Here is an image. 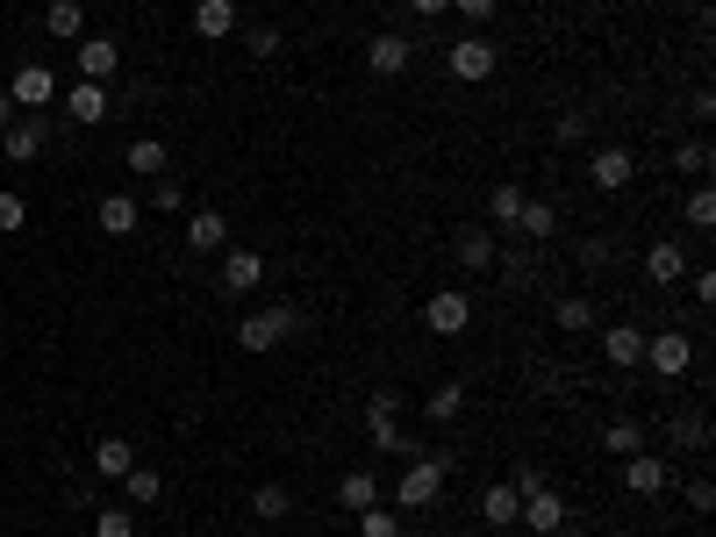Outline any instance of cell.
<instances>
[{
  "label": "cell",
  "instance_id": "33",
  "mask_svg": "<svg viewBox=\"0 0 716 537\" xmlns=\"http://www.w3.org/2000/svg\"><path fill=\"white\" fill-rule=\"evenodd\" d=\"M674 173H688V179H709V144H703V136H688V144L674 151Z\"/></svg>",
  "mask_w": 716,
  "mask_h": 537
},
{
  "label": "cell",
  "instance_id": "7",
  "mask_svg": "<svg viewBox=\"0 0 716 537\" xmlns=\"http://www.w3.org/2000/svg\"><path fill=\"white\" fill-rule=\"evenodd\" d=\"M115 107H122V101H115L101 80H80V86L65 94V122H72V130H94V122H108Z\"/></svg>",
  "mask_w": 716,
  "mask_h": 537
},
{
  "label": "cell",
  "instance_id": "44",
  "mask_svg": "<svg viewBox=\"0 0 716 537\" xmlns=\"http://www.w3.org/2000/svg\"><path fill=\"white\" fill-rule=\"evenodd\" d=\"M681 502H688V509H695V516H703V509H709V502H716V487H709V481H688V487H681Z\"/></svg>",
  "mask_w": 716,
  "mask_h": 537
},
{
  "label": "cell",
  "instance_id": "42",
  "mask_svg": "<svg viewBox=\"0 0 716 537\" xmlns=\"http://www.w3.org/2000/svg\"><path fill=\"white\" fill-rule=\"evenodd\" d=\"M452 8H459L466 22H495V14H501V0H452Z\"/></svg>",
  "mask_w": 716,
  "mask_h": 537
},
{
  "label": "cell",
  "instance_id": "40",
  "mask_svg": "<svg viewBox=\"0 0 716 537\" xmlns=\"http://www.w3.org/2000/svg\"><path fill=\"white\" fill-rule=\"evenodd\" d=\"M14 229H29V202L22 194H0V237H14Z\"/></svg>",
  "mask_w": 716,
  "mask_h": 537
},
{
  "label": "cell",
  "instance_id": "8",
  "mask_svg": "<svg viewBox=\"0 0 716 537\" xmlns=\"http://www.w3.org/2000/svg\"><path fill=\"white\" fill-rule=\"evenodd\" d=\"M588 179H595L602 194H623V187L637 179V158H631L623 144H609V151H595V158H588Z\"/></svg>",
  "mask_w": 716,
  "mask_h": 537
},
{
  "label": "cell",
  "instance_id": "12",
  "mask_svg": "<svg viewBox=\"0 0 716 537\" xmlns=\"http://www.w3.org/2000/svg\"><path fill=\"white\" fill-rule=\"evenodd\" d=\"M0 158H8V165H37L43 158V122H22V115H14L8 130H0Z\"/></svg>",
  "mask_w": 716,
  "mask_h": 537
},
{
  "label": "cell",
  "instance_id": "47",
  "mask_svg": "<svg viewBox=\"0 0 716 537\" xmlns=\"http://www.w3.org/2000/svg\"><path fill=\"white\" fill-rule=\"evenodd\" d=\"M408 8H416V14H423V22H430V14H445V8H452V0H408Z\"/></svg>",
  "mask_w": 716,
  "mask_h": 537
},
{
  "label": "cell",
  "instance_id": "17",
  "mask_svg": "<svg viewBox=\"0 0 716 537\" xmlns=\"http://www.w3.org/2000/svg\"><path fill=\"white\" fill-rule=\"evenodd\" d=\"M194 37H208V43L237 37V0H194Z\"/></svg>",
  "mask_w": 716,
  "mask_h": 537
},
{
  "label": "cell",
  "instance_id": "1",
  "mask_svg": "<svg viewBox=\"0 0 716 537\" xmlns=\"http://www.w3.org/2000/svg\"><path fill=\"white\" fill-rule=\"evenodd\" d=\"M452 466H459L452 452H416V458H408V473H402V487H394V502H402V509H437Z\"/></svg>",
  "mask_w": 716,
  "mask_h": 537
},
{
  "label": "cell",
  "instance_id": "30",
  "mask_svg": "<svg viewBox=\"0 0 716 537\" xmlns=\"http://www.w3.org/2000/svg\"><path fill=\"white\" fill-rule=\"evenodd\" d=\"M287 509H294V495H287L280 481H266V487H258V495H251V516H258V524H280Z\"/></svg>",
  "mask_w": 716,
  "mask_h": 537
},
{
  "label": "cell",
  "instance_id": "35",
  "mask_svg": "<svg viewBox=\"0 0 716 537\" xmlns=\"http://www.w3.org/2000/svg\"><path fill=\"white\" fill-rule=\"evenodd\" d=\"M187 208V187L179 179H151V215H179Z\"/></svg>",
  "mask_w": 716,
  "mask_h": 537
},
{
  "label": "cell",
  "instance_id": "25",
  "mask_svg": "<svg viewBox=\"0 0 716 537\" xmlns=\"http://www.w3.org/2000/svg\"><path fill=\"white\" fill-rule=\"evenodd\" d=\"M94 215H101V229H108V237H129V229L144 223V208H136L129 194H101V208H94Z\"/></svg>",
  "mask_w": 716,
  "mask_h": 537
},
{
  "label": "cell",
  "instance_id": "39",
  "mask_svg": "<svg viewBox=\"0 0 716 537\" xmlns=\"http://www.w3.org/2000/svg\"><path fill=\"white\" fill-rule=\"evenodd\" d=\"M681 215H688V229H716V194H709V187H695Z\"/></svg>",
  "mask_w": 716,
  "mask_h": 537
},
{
  "label": "cell",
  "instance_id": "19",
  "mask_svg": "<svg viewBox=\"0 0 716 537\" xmlns=\"http://www.w3.org/2000/svg\"><path fill=\"white\" fill-rule=\"evenodd\" d=\"M495 229H459V244H452V258H459L466 272H495Z\"/></svg>",
  "mask_w": 716,
  "mask_h": 537
},
{
  "label": "cell",
  "instance_id": "22",
  "mask_svg": "<svg viewBox=\"0 0 716 537\" xmlns=\"http://www.w3.org/2000/svg\"><path fill=\"white\" fill-rule=\"evenodd\" d=\"M122 165H129L136 179H165V165H173V158H165V144H158V136H136V144L122 151Z\"/></svg>",
  "mask_w": 716,
  "mask_h": 537
},
{
  "label": "cell",
  "instance_id": "32",
  "mask_svg": "<svg viewBox=\"0 0 716 537\" xmlns=\"http://www.w3.org/2000/svg\"><path fill=\"white\" fill-rule=\"evenodd\" d=\"M94 537H136V516L122 509V502H101L94 509Z\"/></svg>",
  "mask_w": 716,
  "mask_h": 537
},
{
  "label": "cell",
  "instance_id": "18",
  "mask_svg": "<svg viewBox=\"0 0 716 537\" xmlns=\"http://www.w3.org/2000/svg\"><path fill=\"white\" fill-rule=\"evenodd\" d=\"M258 280H266V258L258 251H230L222 258V295H258Z\"/></svg>",
  "mask_w": 716,
  "mask_h": 537
},
{
  "label": "cell",
  "instance_id": "16",
  "mask_svg": "<svg viewBox=\"0 0 716 537\" xmlns=\"http://www.w3.org/2000/svg\"><path fill=\"white\" fill-rule=\"evenodd\" d=\"M115 65H122V43L115 37H86L80 43V80H101V86H108Z\"/></svg>",
  "mask_w": 716,
  "mask_h": 537
},
{
  "label": "cell",
  "instance_id": "31",
  "mask_svg": "<svg viewBox=\"0 0 716 537\" xmlns=\"http://www.w3.org/2000/svg\"><path fill=\"white\" fill-rule=\"evenodd\" d=\"M459 409H466V388H459V380H445V388H430V402H423V416H430V423H452V416H459Z\"/></svg>",
  "mask_w": 716,
  "mask_h": 537
},
{
  "label": "cell",
  "instance_id": "26",
  "mask_svg": "<svg viewBox=\"0 0 716 537\" xmlns=\"http://www.w3.org/2000/svg\"><path fill=\"white\" fill-rule=\"evenodd\" d=\"M43 29H51L58 43H72L86 29V8H80V0H51V8H43Z\"/></svg>",
  "mask_w": 716,
  "mask_h": 537
},
{
  "label": "cell",
  "instance_id": "21",
  "mask_svg": "<svg viewBox=\"0 0 716 537\" xmlns=\"http://www.w3.org/2000/svg\"><path fill=\"white\" fill-rule=\"evenodd\" d=\"M187 244L194 251H222V244H230V215H216V208L187 215Z\"/></svg>",
  "mask_w": 716,
  "mask_h": 537
},
{
  "label": "cell",
  "instance_id": "6",
  "mask_svg": "<svg viewBox=\"0 0 716 537\" xmlns=\"http://www.w3.org/2000/svg\"><path fill=\"white\" fill-rule=\"evenodd\" d=\"M423 322H430L437 337H466L474 330V301H466L459 287H437V295L423 301Z\"/></svg>",
  "mask_w": 716,
  "mask_h": 537
},
{
  "label": "cell",
  "instance_id": "14",
  "mask_svg": "<svg viewBox=\"0 0 716 537\" xmlns=\"http://www.w3.org/2000/svg\"><path fill=\"white\" fill-rule=\"evenodd\" d=\"M645 280H652V287H674V280H688V251H681L674 237H660V244L645 251Z\"/></svg>",
  "mask_w": 716,
  "mask_h": 537
},
{
  "label": "cell",
  "instance_id": "37",
  "mask_svg": "<svg viewBox=\"0 0 716 537\" xmlns=\"http://www.w3.org/2000/svg\"><path fill=\"white\" fill-rule=\"evenodd\" d=\"M280 29H272V22H258V29H243V51H251V58H280Z\"/></svg>",
  "mask_w": 716,
  "mask_h": 537
},
{
  "label": "cell",
  "instance_id": "46",
  "mask_svg": "<svg viewBox=\"0 0 716 537\" xmlns=\"http://www.w3.org/2000/svg\"><path fill=\"white\" fill-rule=\"evenodd\" d=\"M588 136V115H559V144H581Z\"/></svg>",
  "mask_w": 716,
  "mask_h": 537
},
{
  "label": "cell",
  "instance_id": "43",
  "mask_svg": "<svg viewBox=\"0 0 716 537\" xmlns=\"http://www.w3.org/2000/svg\"><path fill=\"white\" fill-rule=\"evenodd\" d=\"M609 251H616L609 237H588V244H581V266H588V272H595V266H609Z\"/></svg>",
  "mask_w": 716,
  "mask_h": 537
},
{
  "label": "cell",
  "instance_id": "41",
  "mask_svg": "<svg viewBox=\"0 0 716 537\" xmlns=\"http://www.w3.org/2000/svg\"><path fill=\"white\" fill-rule=\"evenodd\" d=\"M674 437H681V444H695V452H703V444H709V416H681V423H674Z\"/></svg>",
  "mask_w": 716,
  "mask_h": 537
},
{
  "label": "cell",
  "instance_id": "15",
  "mask_svg": "<svg viewBox=\"0 0 716 537\" xmlns=\"http://www.w3.org/2000/svg\"><path fill=\"white\" fill-rule=\"evenodd\" d=\"M602 359L616 365V373H631V365L645 359V330H637V322H616V330H602Z\"/></svg>",
  "mask_w": 716,
  "mask_h": 537
},
{
  "label": "cell",
  "instance_id": "13",
  "mask_svg": "<svg viewBox=\"0 0 716 537\" xmlns=\"http://www.w3.org/2000/svg\"><path fill=\"white\" fill-rule=\"evenodd\" d=\"M516 524H530L538 537H559V524H567V502H559V487H538V495H523V516Z\"/></svg>",
  "mask_w": 716,
  "mask_h": 537
},
{
  "label": "cell",
  "instance_id": "28",
  "mask_svg": "<svg viewBox=\"0 0 716 537\" xmlns=\"http://www.w3.org/2000/svg\"><path fill=\"white\" fill-rule=\"evenodd\" d=\"M338 502H344L352 516H359V509H373V502H380V481H373L365 466H359V473H344V481H338Z\"/></svg>",
  "mask_w": 716,
  "mask_h": 537
},
{
  "label": "cell",
  "instance_id": "20",
  "mask_svg": "<svg viewBox=\"0 0 716 537\" xmlns=\"http://www.w3.org/2000/svg\"><path fill=\"white\" fill-rule=\"evenodd\" d=\"M509 237H523V244H552V237H559V208H552V202H523V215H516Z\"/></svg>",
  "mask_w": 716,
  "mask_h": 537
},
{
  "label": "cell",
  "instance_id": "34",
  "mask_svg": "<svg viewBox=\"0 0 716 537\" xmlns=\"http://www.w3.org/2000/svg\"><path fill=\"white\" fill-rule=\"evenodd\" d=\"M359 537H402V516L373 502V509H359Z\"/></svg>",
  "mask_w": 716,
  "mask_h": 537
},
{
  "label": "cell",
  "instance_id": "36",
  "mask_svg": "<svg viewBox=\"0 0 716 537\" xmlns=\"http://www.w3.org/2000/svg\"><path fill=\"white\" fill-rule=\"evenodd\" d=\"M609 452H616V458H631V452H645V430H637L631 416H623V423H609Z\"/></svg>",
  "mask_w": 716,
  "mask_h": 537
},
{
  "label": "cell",
  "instance_id": "27",
  "mask_svg": "<svg viewBox=\"0 0 716 537\" xmlns=\"http://www.w3.org/2000/svg\"><path fill=\"white\" fill-rule=\"evenodd\" d=\"M552 322H559V337H581V330H595V301H588V295H567V301L552 309Z\"/></svg>",
  "mask_w": 716,
  "mask_h": 537
},
{
  "label": "cell",
  "instance_id": "3",
  "mask_svg": "<svg viewBox=\"0 0 716 537\" xmlns=\"http://www.w3.org/2000/svg\"><path fill=\"white\" fill-rule=\"evenodd\" d=\"M294 309H287V301H272V309H258V316H243L237 322V344L243 351H272V344H287V337H294Z\"/></svg>",
  "mask_w": 716,
  "mask_h": 537
},
{
  "label": "cell",
  "instance_id": "11",
  "mask_svg": "<svg viewBox=\"0 0 716 537\" xmlns=\"http://www.w3.org/2000/svg\"><path fill=\"white\" fill-rule=\"evenodd\" d=\"M623 487H631V495H666V487H674V473H666V458L631 452V458H623Z\"/></svg>",
  "mask_w": 716,
  "mask_h": 537
},
{
  "label": "cell",
  "instance_id": "24",
  "mask_svg": "<svg viewBox=\"0 0 716 537\" xmlns=\"http://www.w3.org/2000/svg\"><path fill=\"white\" fill-rule=\"evenodd\" d=\"M480 516H487V524H495V530H509L516 516H523V495H516L509 481H495V487H487V495H480Z\"/></svg>",
  "mask_w": 716,
  "mask_h": 537
},
{
  "label": "cell",
  "instance_id": "5",
  "mask_svg": "<svg viewBox=\"0 0 716 537\" xmlns=\"http://www.w3.org/2000/svg\"><path fill=\"white\" fill-rule=\"evenodd\" d=\"M445 65H452V80H466V86H480V80H495V65H501V51L487 37H459L445 51Z\"/></svg>",
  "mask_w": 716,
  "mask_h": 537
},
{
  "label": "cell",
  "instance_id": "29",
  "mask_svg": "<svg viewBox=\"0 0 716 537\" xmlns=\"http://www.w3.org/2000/svg\"><path fill=\"white\" fill-rule=\"evenodd\" d=\"M129 466H136V452H129L122 437H101V444H94V473H101V481H122Z\"/></svg>",
  "mask_w": 716,
  "mask_h": 537
},
{
  "label": "cell",
  "instance_id": "38",
  "mask_svg": "<svg viewBox=\"0 0 716 537\" xmlns=\"http://www.w3.org/2000/svg\"><path fill=\"white\" fill-rule=\"evenodd\" d=\"M122 495H129V502H158V473H151V466H129V473H122Z\"/></svg>",
  "mask_w": 716,
  "mask_h": 537
},
{
  "label": "cell",
  "instance_id": "9",
  "mask_svg": "<svg viewBox=\"0 0 716 537\" xmlns=\"http://www.w3.org/2000/svg\"><path fill=\"white\" fill-rule=\"evenodd\" d=\"M408 58H416V43H408L402 29H380V37L365 43V65H373L380 80H394V72H408Z\"/></svg>",
  "mask_w": 716,
  "mask_h": 537
},
{
  "label": "cell",
  "instance_id": "4",
  "mask_svg": "<svg viewBox=\"0 0 716 537\" xmlns=\"http://www.w3.org/2000/svg\"><path fill=\"white\" fill-rule=\"evenodd\" d=\"M538 272H544V251H538V244H509V237H501L495 280L509 287V295H530V287H538Z\"/></svg>",
  "mask_w": 716,
  "mask_h": 537
},
{
  "label": "cell",
  "instance_id": "2",
  "mask_svg": "<svg viewBox=\"0 0 716 537\" xmlns=\"http://www.w3.org/2000/svg\"><path fill=\"white\" fill-rule=\"evenodd\" d=\"M637 365H652L660 380H681L695 365V337L688 330H645V359Z\"/></svg>",
  "mask_w": 716,
  "mask_h": 537
},
{
  "label": "cell",
  "instance_id": "23",
  "mask_svg": "<svg viewBox=\"0 0 716 537\" xmlns=\"http://www.w3.org/2000/svg\"><path fill=\"white\" fill-rule=\"evenodd\" d=\"M523 202H530V194L516 187V179H501V187L487 194V223H495L501 237H509V229H516V215H523Z\"/></svg>",
  "mask_w": 716,
  "mask_h": 537
},
{
  "label": "cell",
  "instance_id": "10",
  "mask_svg": "<svg viewBox=\"0 0 716 537\" xmlns=\"http://www.w3.org/2000/svg\"><path fill=\"white\" fill-rule=\"evenodd\" d=\"M8 94H14V107H51L58 101V72L51 65H22L8 80Z\"/></svg>",
  "mask_w": 716,
  "mask_h": 537
},
{
  "label": "cell",
  "instance_id": "48",
  "mask_svg": "<svg viewBox=\"0 0 716 537\" xmlns=\"http://www.w3.org/2000/svg\"><path fill=\"white\" fill-rule=\"evenodd\" d=\"M8 122H14V94H0V130H8Z\"/></svg>",
  "mask_w": 716,
  "mask_h": 537
},
{
  "label": "cell",
  "instance_id": "45",
  "mask_svg": "<svg viewBox=\"0 0 716 537\" xmlns=\"http://www.w3.org/2000/svg\"><path fill=\"white\" fill-rule=\"evenodd\" d=\"M688 287H695V301H716V272L709 266H688Z\"/></svg>",
  "mask_w": 716,
  "mask_h": 537
}]
</instances>
